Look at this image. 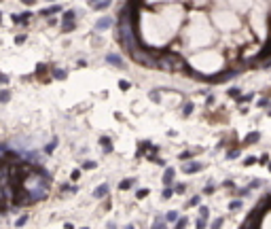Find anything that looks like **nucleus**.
<instances>
[{"label":"nucleus","instance_id":"2","mask_svg":"<svg viewBox=\"0 0 271 229\" xmlns=\"http://www.w3.org/2000/svg\"><path fill=\"white\" fill-rule=\"evenodd\" d=\"M201 168H203V166H201L199 161H193L191 166H187V163H184V166H182V172H187V174H193V172H199Z\"/></svg>","mask_w":271,"mask_h":229},{"label":"nucleus","instance_id":"3","mask_svg":"<svg viewBox=\"0 0 271 229\" xmlns=\"http://www.w3.org/2000/svg\"><path fill=\"white\" fill-rule=\"evenodd\" d=\"M110 24H112V19H110V17H104V19H100V21H97V30H106Z\"/></svg>","mask_w":271,"mask_h":229},{"label":"nucleus","instance_id":"17","mask_svg":"<svg viewBox=\"0 0 271 229\" xmlns=\"http://www.w3.org/2000/svg\"><path fill=\"white\" fill-rule=\"evenodd\" d=\"M220 225H223V218H218V221H214V223H212V227H220Z\"/></svg>","mask_w":271,"mask_h":229},{"label":"nucleus","instance_id":"10","mask_svg":"<svg viewBox=\"0 0 271 229\" xmlns=\"http://www.w3.org/2000/svg\"><path fill=\"white\" fill-rule=\"evenodd\" d=\"M172 195H174V189H172V187H169V189H165V191H163V197H165V199H167V197H172Z\"/></svg>","mask_w":271,"mask_h":229},{"label":"nucleus","instance_id":"7","mask_svg":"<svg viewBox=\"0 0 271 229\" xmlns=\"http://www.w3.org/2000/svg\"><path fill=\"white\" fill-rule=\"evenodd\" d=\"M106 191H108V187L104 185V187H100V189L95 191V195H97V197H100V195H106Z\"/></svg>","mask_w":271,"mask_h":229},{"label":"nucleus","instance_id":"5","mask_svg":"<svg viewBox=\"0 0 271 229\" xmlns=\"http://www.w3.org/2000/svg\"><path fill=\"white\" fill-rule=\"evenodd\" d=\"M259 136H260V134H259V132H254V134H250V136H248V138H246V142H256V140H259Z\"/></svg>","mask_w":271,"mask_h":229},{"label":"nucleus","instance_id":"9","mask_svg":"<svg viewBox=\"0 0 271 229\" xmlns=\"http://www.w3.org/2000/svg\"><path fill=\"white\" fill-rule=\"evenodd\" d=\"M131 185H133V178H127V182H123V185H121V189H129Z\"/></svg>","mask_w":271,"mask_h":229},{"label":"nucleus","instance_id":"8","mask_svg":"<svg viewBox=\"0 0 271 229\" xmlns=\"http://www.w3.org/2000/svg\"><path fill=\"white\" fill-rule=\"evenodd\" d=\"M239 206H242V202H239V199H233V202L229 204V208H231V210H235V208H239Z\"/></svg>","mask_w":271,"mask_h":229},{"label":"nucleus","instance_id":"13","mask_svg":"<svg viewBox=\"0 0 271 229\" xmlns=\"http://www.w3.org/2000/svg\"><path fill=\"white\" fill-rule=\"evenodd\" d=\"M187 223H189V221H187V218H180V221H178V223H176V227H184V225H187Z\"/></svg>","mask_w":271,"mask_h":229},{"label":"nucleus","instance_id":"18","mask_svg":"<svg viewBox=\"0 0 271 229\" xmlns=\"http://www.w3.org/2000/svg\"><path fill=\"white\" fill-rule=\"evenodd\" d=\"M254 161H256V159H254V157H248V159H246V166H252V163H254Z\"/></svg>","mask_w":271,"mask_h":229},{"label":"nucleus","instance_id":"1","mask_svg":"<svg viewBox=\"0 0 271 229\" xmlns=\"http://www.w3.org/2000/svg\"><path fill=\"white\" fill-rule=\"evenodd\" d=\"M174 176H176V170H174V168H167L163 172V185H172V182H174Z\"/></svg>","mask_w":271,"mask_h":229},{"label":"nucleus","instance_id":"6","mask_svg":"<svg viewBox=\"0 0 271 229\" xmlns=\"http://www.w3.org/2000/svg\"><path fill=\"white\" fill-rule=\"evenodd\" d=\"M199 214H201L203 218H208V214H210V210H208L206 206H201V208H199Z\"/></svg>","mask_w":271,"mask_h":229},{"label":"nucleus","instance_id":"4","mask_svg":"<svg viewBox=\"0 0 271 229\" xmlns=\"http://www.w3.org/2000/svg\"><path fill=\"white\" fill-rule=\"evenodd\" d=\"M176 218H178V212H176V210H172V212H167V223H174Z\"/></svg>","mask_w":271,"mask_h":229},{"label":"nucleus","instance_id":"12","mask_svg":"<svg viewBox=\"0 0 271 229\" xmlns=\"http://www.w3.org/2000/svg\"><path fill=\"white\" fill-rule=\"evenodd\" d=\"M229 94H231V98H239V94H242V91H239V87H237V89H231Z\"/></svg>","mask_w":271,"mask_h":229},{"label":"nucleus","instance_id":"16","mask_svg":"<svg viewBox=\"0 0 271 229\" xmlns=\"http://www.w3.org/2000/svg\"><path fill=\"white\" fill-rule=\"evenodd\" d=\"M163 225H165V223L161 221V218H157V221H155V227H163Z\"/></svg>","mask_w":271,"mask_h":229},{"label":"nucleus","instance_id":"14","mask_svg":"<svg viewBox=\"0 0 271 229\" xmlns=\"http://www.w3.org/2000/svg\"><path fill=\"white\" fill-rule=\"evenodd\" d=\"M239 155V149H235V151H231V153H229V159H233V157H237Z\"/></svg>","mask_w":271,"mask_h":229},{"label":"nucleus","instance_id":"11","mask_svg":"<svg viewBox=\"0 0 271 229\" xmlns=\"http://www.w3.org/2000/svg\"><path fill=\"white\" fill-rule=\"evenodd\" d=\"M191 110H193V102L184 104V115H191Z\"/></svg>","mask_w":271,"mask_h":229},{"label":"nucleus","instance_id":"15","mask_svg":"<svg viewBox=\"0 0 271 229\" xmlns=\"http://www.w3.org/2000/svg\"><path fill=\"white\" fill-rule=\"evenodd\" d=\"M189 204H191V206H197V204H199V195H197V197H193Z\"/></svg>","mask_w":271,"mask_h":229}]
</instances>
